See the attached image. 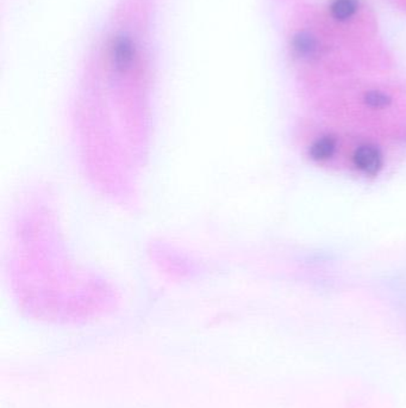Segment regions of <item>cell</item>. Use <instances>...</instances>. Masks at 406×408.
I'll use <instances>...</instances> for the list:
<instances>
[{"label":"cell","mask_w":406,"mask_h":408,"mask_svg":"<svg viewBox=\"0 0 406 408\" xmlns=\"http://www.w3.org/2000/svg\"><path fill=\"white\" fill-rule=\"evenodd\" d=\"M110 62L115 72L127 73L135 61V46L127 35H120L110 46Z\"/></svg>","instance_id":"6da1fadb"},{"label":"cell","mask_w":406,"mask_h":408,"mask_svg":"<svg viewBox=\"0 0 406 408\" xmlns=\"http://www.w3.org/2000/svg\"><path fill=\"white\" fill-rule=\"evenodd\" d=\"M353 164L368 176H377L384 166L382 149L373 144H363L355 149Z\"/></svg>","instance_id":"7a4b0ae2"},{"label":"cell","mask_w":406,"mask_h":408,"mask_svg":"<svg viewBox=\"0 0 406 408\" xmlns=\"http://www.w3.org/2000/svg\"><path fill=\"white\" fill-rule=\"evenodd\" d=\"M337 149V140L334 136L324 135L311 144L309 156L315 161H324L330 159Z\"/></svg>","instance_id":"3957f363"},{"label":"cell","mask_w":406,"mask_h":408,"mask_svg":"<svg viewBox=\"0 0 406 408\" xmlns=\"http://www.w3.org/2000/svg\"><path fill=\"white\" fill-rule=\"evenodd\" d=\"M293 48L298 55H314L317 48V41L309 32H299L293 39Z\"/></svg>","instance_id":"277c9868"},{"label":"cell","mask_w":406,"mask_h":408,"mask_svg":"<svg viewBox=\"0 0 406 408\" xmlns=\"http://www.w3.org/2000/svg\"><path fill=\"white\" fill-rule=\"evenodd\" d=\"M355 11H356L355 0H335L331 5V13L336 20H348L354 15Z\"/></svg>","instance_id":"5b68a950"},{"label":"cell","mask_w":406,"mask_h":408,"mask_svg":"<svg viewBox=\"0 0 406 408\" xmlns=\"http://www.w3.org/2000/svg\"><path fill=\"white\" fill-rule=\"evenodd\" d=\"M363 102L368 108L384 109L390 107L392 98L386 93H380V91H370L363 97Z\"/></svg>","instance_id":"8992f818"}]
</instances>
